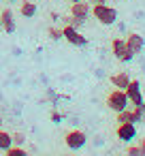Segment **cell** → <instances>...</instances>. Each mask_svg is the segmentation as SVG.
Listing matches in <instances>:
<instances>
[{
	"mask_svg": "<svg viewBox=\"0 0 145 156\" xmlns=\"http://www.w3.org/2000/svg\"><path fill=\"white\" fill-rule=\"evenodd\" d=\"M102 26H111V24H115L117 22V11L113 9V7H109V5H92V11H90Z\"/></svg>",
	"mask_w": 145,
	"mask_h": 156,
	"instance_id": "1",
	"label": "cell"
},
{
	"mask_svg": "<svg viewBox=\"0 0 145 156\" xmlns=\"http://www.w3.org/2000/svg\"><path fill=\"white\" fill-rule=\"evenodd\" d=\"M107 107H109L111 111L119 113V111H124L126 107H130V101H128V96H126L124 90L115 88V90H111V92L107 94Z\"/></svg>",
	"mask_w": 145,
	"mask_h": 156,
	"instance_id": "2",
	"label": "cell"
},
{
	"mask_svg": "<svg viewBox=\"0 0 145 156\" xmlns=\"http://www.w3.org/2000/svg\"><path fill=\"white\" fill-rule=\"evenodd\" d=\"M111 51H113V56L119 60V62H130L132 58H134V54L128 49V45H126V39H113L111 41Z\"/></svg>",
	"mask_w": 145,
	"mask_h": 156,
	"instance_id": "3",
	"label": "cell"
},
{
	"mask_svg": "<svg viewBox=\"0 0 145 156\" xmlns=\"http://www.w3.org/2000/svg\"><path fill=\"white\" fill-rule=\"evenodd\" d=\"M85 141H88V137H85V133L83 130H68L66 133V137H64V143H66V147L68 150H81L83 145H85Z\"/></svg>",
	"mask_w": 145,
	"mask_h": 156,
	"instance_id": "4",
	"label": "cell"
},
{
	"mask_svg": "<svg viewBox=\"0 0 145 156\" xmlns=\"http://www.w3.org/2000/svg\"><path fill=\"white\" fill-rule=\"evenodd\" d=\"M115 135H117L119 141L130 143L132 139H136V126H134L132 122H119L117 128H115Z\"/></svg>",
	"mask_w": 145,
	"mask_h": 156,
	"instance_id": "5",
	"label": "cell"
},
{
	"mask_svg": "<svg viewBox=\"0 0 145 156\" xmlns=\"http://www.w3.org/2000/svg\"><path fill=\"white\" fill-rule=\"evenodd\" d=\"M62 37L71 43V45H77V47H83L88 41H85V37H81V32L75 28V26H62Z\"/></svg>",
	"mask_w": 145,
	"mask_h": 156,
	"instance_id": "6",
	"label": "cell"
},
{
	"mask_svg": "<svg viewBox=\"0 0 145 156\" xmlns=\"http://www.w3.org/2000/svg\"><path fill=\"white\" fill-rule=\"evenodd\" d=\"M126 96H128V101L132 103V107H141L143 105V96H141V83L136 81V79H130V83L126 86Z\"/></svg>",
	"mask_w": 145,
	"mask_h": 156,
	"instance_id": "7",
	"label": "cell"
},
{
	"mask_svg": "<svg viewBox=\"0 0 145 156\" xmlns=\"http://www.w3.org/2000/svg\"><path fill=\"white\" fill-rule=\"evenodd\" d=\"M90 11H92V5H90V2H83V0H77V2L71 5V15H75V17L83 20V22L88 20Z\"/></svg>",
	"mask_w": 145,
	"mask_h": 156,
	"instance_id": "8",
	"label": "cell"
},
{
	"mask_svg": "<svg viewBox=\"0 0 145 156\" xmlns=\"http://www.w3.org/2000/svg\"><path fill=\"white\" fill-rule=\"evenodd\" d=\"M126 45H128V49H130L132 54H139V51L145 47V41H143V37H141V34L130 32V34L126 37Z\"/></svg>",
	"mask_w": 145,
	"mask_h": 156,
	"instance_id": "9",
	"label": "cell"
},
{
	"mask_svg": "<svg viewBox=\"0 0 145 156\" xmlns=\"http://www.w3.org/2000/svg\"><path fill=\"white\" fill-rule=\"evenodd\" d=\"M0 20H2V30L7 34L15 32V20H13V11L11 9H5L2 13H0Z\"/></svg>",
	"mask_w": 145,
	"mask_h": 156,
	"instance_id": "10",
	"label": "cell"
},
{
	"mask_svg": "<svg viewBox=\"0 0 145 156\" xmlns=\"http://www.w3.org/2000/svg\"><path fill=\"white\" fill-rule=\"evenodd\" d=\"M111 83L115 86V88H119V90H126V86L130 83V77H128V73H115V75H111Z\"/></svg>",
	"mask_w": 145,
	"mask_h": 156,
	"instance_id": "11",
	"label": "cell"
},
{
	"mask_svg": "<svg viewBox=\"0 0 145 156\" xmlns=\"http://www.w3.org/2000/svg\"><path fill=\"white\" fill-rule=\"evenodd\" d=\"M19 13H22L24 17H32V15L36 13V0H26V2H22Z\"/></svg>",
	"mask_w": 145,
	"mask_h": 156,
	"instance_id": "12",
	"label": "cell"
},
{
	"mask_svg": "<svg viewBox=\"0 0 145 156\" xmlns=\"http://www.w3.org/2000/svg\"><path fill=\"white\" fill-rule=\"evenodd\" d=\"M11 145H13L11 133H7V130H0V150H2V152H7Z\"/></svg>",
	"mask_w": 145,
	"mask_h": 156,
	"instance_id": "13",
	"label": "cell"
},
{
	"mask_svg": "<svg viewBox=\"0 0 145 156\" xmlns=\"http://www.w3.org/2000/svg\"><path fill=\"white\" fill-rule=\"evenodd\" d=\"M5 154H7V156H26V150H24L22 145H11Z\"/></svg>",
	"mask_w": 145,
	"mask_h": 156,
	"instance_id": "14",
	"label": "cell"
},
{
	"mask_svg": "<svg viewBox=\"0 0 145 156\" xmlns=\"http://www.w3.org/2000/svg\"><path fill=\"white\" fill-rule=\"evenodd\" d=\"M11 139H13V145H22V143L26 141V135H24V133H13Z\"/></svg>",
	"mask_w": 145,
	"mask_h": 156,
	"instance_id": "15",
	"label": "cell"
},
{
	"mask_svg": "<svg viewBox=\"0 0 145 156\" xmlns=\"http://www.w3.org/2000/svg\"><path fill=\"white\" fill-rule=\"evenodd\" d=\"M47 32H49V37H51V39H56V41H58V39H62V28H54V26H51Z\"/></svg>",
	"mask_w": 145,
	"mask_h": 156,
	"instance_id": "16",
	"label": "cell"
},
{
	"mask_svg": "<svg viewBox=\"0 0 145 156\" xmlns=\"http://www.w3.org/2000/svg\"><path fill=\"white\" fill-rule=\"evenodd\" d=\"M130 156H143V152H141V147L139 145H128V150H126Z\"/></svg>",
	"mask_w": 145,
	"mask_h": 156,
	"instance_id": "17",
	"label": "cell"
},
{
	"mask_svg": "<svg viewBox=\"0 0 145 156\" xmlns=\"http://www.w3.org/2000/svg\"><path fill=\"white\" fill-rule=\"evenodd\" d=\"M60 120H62V115H60L58 111H51V122H54V124H60Z\"/></svg>",
	"mask_w": 145,
	"mask_h": 156,
	"instance_id": "18",
	"label": "cell"
},
{
	"mask_svg": "<svg viewBox=\"0 0 145 156\" xmlns=\"http://www.w3.org/2000/svg\"><path fill=\"white\" fill-rule=\"evenodd\" d=\"M139 147H141V152H143V156H145V137L139 139Z\"/></svg>",
	"mask_w": 145,
	"mask_h": 156,
	"instance_id": "19",
	"label": "cell"
},
{
	"mask_svg": "<svg viewBox=\"0 0 145 156\" xmlns=\"http://www.w3.org/2000/svg\"><path fill=\"white\" fill-rule=\"evenodd\" d=\"M90 5H102V2H107V0H88Z\"/></svg>",
	"mask_w": 145,
	"mask_h": 156,
	"instance_id": "20",
	"label": "cell"
},
{
	"mask_svg": "<svg viewBox=\"0 0 145 156\" xmlns=\"http://www.w3.org/2000/svg\"><path fill=\"white\" fill-rule=\"evenodd\" d=\"M9 2H22V0H9Z\"/></svg>",
	"mask_w": 145,
	"mask_h": 156,
	"instance_id": "21",
	"label": "cell"
},
{
	"mask_svg": "<svg viewBox=\"0 0 145 156\" xmlns=\"http://www.w3.org/2000/svg\"><path fill=\"white\" fill-rule=\"evenodd\" d=\"M0 30H2V20H0Z\"/></svg>",
	"mask_w": 145,
	"mask_h": 156,
	"instance_id": "22",
	"label": "cell"
},
{
	"mask_svg": "<svg viewBox=\"0 0 145 156\" xmlns=\"http://www.w3.org/2000/svg\"><path fill=\"white\" fill-rule=\"evenodd\" d=\"M0 124H2V113H0Z\"/></svg>",
	"mask_w": 145,
	"mask_h": 156,
	"instance_id": "23",
	"label": "cell"
},
{
	"mask_svg": "<svg viewBox=\"0 0 145 156\" xmlns=\"http://www.w3.org/2000/svg\"><path fill=\"white\" fill-rule=\"evenodd\" d=\"M71 2H77V0H71Z\"/></svg>",
	"mask_w": 145,
	"mask_h": 156,
	"instance_id": "24",
	"label": "cell"
}]
</instances>
